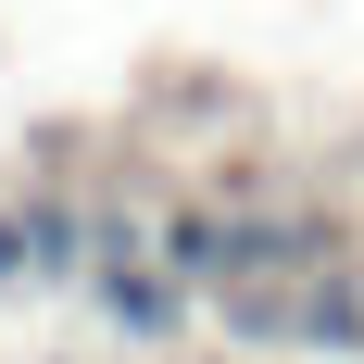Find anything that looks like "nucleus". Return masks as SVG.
Here are the masks:
<instances>
[{"label": "nucleus", "instance_id": "nucleus-1", "mask_svg": "<svg viewBox=\"0 0 364 364\" xmlns=\"http://www.w3.org/2000/svg\"><path fill=\"white\" fill-rule=\"evenodd\" d=\"M88 301H101L126 339H176V327H188V289L164 277V264H139L126 226H88Z\"/></svg>", "mask_w": 364, "mask_h": 364}]
</instances>
